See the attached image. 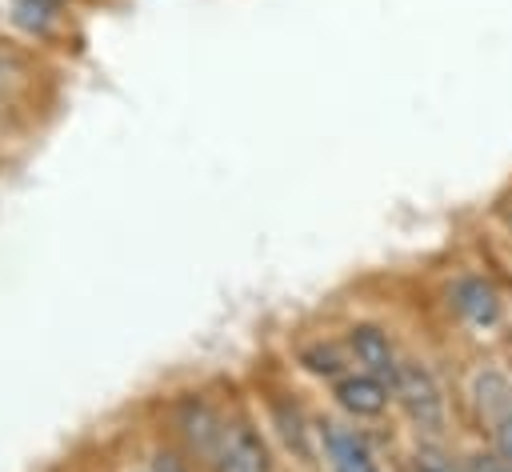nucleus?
I'll list each match as a JSON object with an SVG mask.
<instances>
[{
	"label": "nucleus",
	"instance_id": "9",
	"mask_svg": "<svg viewBox=\"0 0 512 472\" xmlns=\"http://www.w3.org/2000/svg\"><path fill=\"white\" fill-rule=\"evenodd\" d=\"M328 388H332L336 412H340L344 420H352V424H376L380 416L392 412V388H388V380H380V376H372V372L352 368L348 376H340V380L328 384Z\"/></svg>",
	"mask_w": 512,
	"mask_h": 472
},
{
	"label": "nucleus",
	"instance_id": "15",
	"mask_svg": "<svg viewBox=\"0 0 512 472\" xmlns=\"http://www.w3.org/2000/svg\"><path fill=\"white\" fill-rule=\"evenodd\" d=\"M484 440H488V444H492V448L512 464V412H508V416H504V420H500Z\"/></svg>",
	"mask_w": 512,
	"mask_h": 472
},
{
	"label": "nucleus",
	"instance_id": "14",
	"mask_svg": "<svg viewBox=\"0 0 512 472\" xmlns=\"http://www.w3.org/2000/svg\"><path fill=\"white\" fill-rule=\"evenodd\" d=\"M488 212H492L496 228H500V232L512 240V184H508V188H504V192L492 200V208H488Z\"/></svg>",
	"mask_w": 512,
	"mask_h": 472
},
{
	"label": "nucleus",
	"instance_id": "6",
	"mask_svg": "<svg viewBox=\"0 0 512 472\" xmlns=\"http://www.w3.org/2000/svg\"><path fill=\"white\" fill-rule=\"evenodd\" d=\"M264 428L280 444V452L296 464H316V416L292 396V392H272L264 396Z\"/></svg>",
	"mask_w": 512,
	"mask_h": 472
},
{
	"label": "nucleus",
	"instance_id": "12",
	"mask_svg": "<svg viewBox=\"0 0 512 472\" xmlns=\"http://www.w3.org/2000/svg\"><path fill=\"white\" fill-rule=\"evenodd\" d=\"M464 460H468V472H512V464L488 440H476L472 448H464Z\"/></svg>",
	"mask_w": 512,
	"mask_h": 472
},
{
	"label": "nucleus",
	"instance_id": "13",
	"mask_svg": "<svg viewBox=\"0 0 512 472\" xmlns=\"http://www.w3.org/2000/svg\"><path fill=\"white\" fill-rule=\"evenodd\" d=\"M148 472H196V460H188L176 444H160L148 452Z\"/></svg>",
	"mask_w": 512,
	"mask_h": 472
},
{
	"label": "nucleus",
	"instance_id": "11",
	"mask_svg": "<svg viewBox=\"0 0 512 472\" xmlns=\"http://www.w3.org/2000/svg\"><path fill=\"white\" fill-rule=\"evenodd\" d=\"M12 20H16L24 32L44 36V32H52V24L60 20V12H56V0H12Z\"/></svg>",
	"mask_w": 512,
	"mask_h": 472
},
{
	"label": "nucleus",
	"instance_id": "8",
	"mask_svg": "<svg viewBox=\"0 0 512 472\" xmlns=\"http://www.w3.org/2000/svg\"><path fill=\"white\" fill-rule=\"evenodd\" d=\"M340 340H344V348H348V356H352V368L372 372V376H380V380H392L396 368H400L404 356H408V352L400 348L396 332H392L388 324H380V320H352V324H344Z\"/></svg>",
	"mask_w": 512,
	"mask_h": 472
},
{
	"label": "nucleus",
	"instance_id": "16",
	"mask_svg": "<svg viewBox=\"0 0 512 472\" xmlns=\"http://www.w3.org/2000/svg\"><path fill=\"white\" fill-rule=\"evenodd\" d=\"M140 472H148V468H140Z\"/></svg>",
	"mask_w": 512,
	"mask_h": 472
},
{
	"label": "nucleus",
	"instance_id": "7",
	"mask_svg": "<svg viewBox=\"0 0 512 472\" xmlns=\"http://www.w3.org/2000/svg\"><path fill=\"white\" fill-rule=\"evenodd\" d=\"M208 472H276L272 436L252 416H232Z\"/></svg>",
	"mask_w": 512,
	"mask_h": 472
},
{
	"label": "nucleus",
	"instance_id": "1",
	"mask_svg": "<svg viewBox=\"0 0 512 472\" xmlns=\"http://www.w3.org/2000/svg\"><path fill=\"white\" fill-rule=\"evenodd\" d=\"M392 388V408L404 416V424L412 428L416 440H448L452 424L460 420L456 408V388H448V380L440 376V368L428 356L408 352L404 364L396 368V376L388 380Z\"/></svg>",
	"mask_w": 512,
	"mask_h": 472
},
{
	"label": "nucleus",
	"instance_id": "4",
	"mask_svg": "<svg viewBox=\"0 0 512 472\" xmlns=\"http://www.w3.org/2000/svg\"><path fill=\"white\" fill-rule=\"evenodd\" d=\"M228 420L232 416L216 400H208L204 392H184L168 412V428H172L176 448L188 460H196L200 468H208L216 460V448L228 432Z\"/></svg>",
	"mask_w": 512,
	"mask_h": 472
},
{
	"label": "nucleus",
	"instance_id": "5",
	"mask_svg": "<svg viewBox=\"0 0 512 472\" xmlns=\"http://www.w3.org/2000/svg\"><path fill=\"white\" fill-rule=\"evenodd\" d=\"M316 452L328 472H384L368 428L344 416H316Z\"/></svg>",
	"mask_w": 512,
	"mask_h": 472
},
{
	"label": "nucleus",
	"instance_id": "3",
	"mask_svg": "<svg viewBox=\"0 0 512 472\" xmlns=\"http://www.w3.org/2000/svg\"><path fill=\"white\" fill-rule=\"evenodd\" d=\"M452 388H456L460 420H468L480 432V440L512 412V368L500 364L496 356H476Z\"/></svg>",
	"mask_w": 512,
	"mask_h": 472
},
{
	"label": "nucleus",
	"instance_id": "10",
	"mask_svg": "<svg viewBox=\"0 0 512 472\" xmlns=\"http://www.w3.org/2000/svg\"><path fill=\"white\" fill-rule=\"evenodd\" d=\"M296 364H300V372H308V376H316L324 384H336L340 376L352 372V356H348L340 336H312V340H304L296 348Z\"/></svg>",
	"mask_w": 512,
	"mask_h": 472
},
{
	"label": "nucleus",
	"instance_id": "2",
	"mask_svg": "<svg viewBox=\"0 0 512 472\" xmlns=\"http://www.w3.org/2000/svg\"><path fill=\"white\" fill-rule=\"evenodd\" d=\"M440 304L456 328H464L468 336H480V340L496 336L508 324V292L500 288V280L492 272H480V268L452 272L440 288Z\"/></svg>",
	"mask_w": 512,
	"mask_h": 472
}]
</instances>
